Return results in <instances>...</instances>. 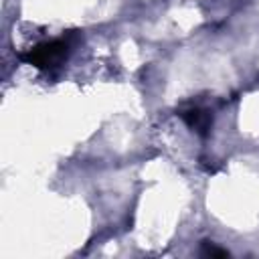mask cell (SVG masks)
Returning <instances> with one entry per match:
<instances>
[{"label": "cell", "instance_id": "obj_1", "mask_svg": "<svg viewBox=\"0 0 259 259\" xmlns=\"http://www.w3.org/2000/svg\"><path fill=\"white\" fill-rule=\"evenodd\" d=\"M67 55H69V42L65 38H53V40H45V42L36 45L28 53L20 55V59L36 69L47 71V69L59 67L67 59Z\"/></svg>", "mask_w": 259, "mask_h": 259}, {"label": "cell", "instance_id": "obj_3", "mask_svg": "<svg viewBox=\"0 0 259 259\" xmlns=\"http://www.w3.org/2000/svg\"><path fill=\"white\" fill-rule=\"evenodd\" d=\"M200 253L206 255V257H227V255H229V251L219 249V247H217L214 243H210V241H202V243H200Z\"/></svg>", "mask_w": 259, "mask_h": 259}, {"label": "cell", "instance_id": "obj_2", "mask_svg": "<svg viewBox=\"0 0 259 259\" xmlns=\"http://www.w3.org/2000/svg\"><path fill=\"white\" fill-rule=\"evenodd\" d=\"M180 117L184 119V123H186L192 132H196V134L202 136V138L208 134V130H210V125H212V115H210V111H206V109H202V107H196V105H190V107L180 109Z\"/></svg>", "mask_w": 259, "mask_h": 259}]
</instances>
